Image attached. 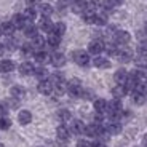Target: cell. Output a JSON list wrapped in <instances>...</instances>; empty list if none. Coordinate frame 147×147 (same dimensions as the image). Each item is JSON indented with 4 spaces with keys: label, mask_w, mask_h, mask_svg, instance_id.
<instances>
[{
    "label": "cell",
    "mask_w": 147,
    "mask_h": 147,
    "mask_svg": "<svg viewBox=\"0 0 147 147\" xmlns=\"http://www.w3.org/2000/svg\"><path fill=\"white\" fill-rule=\"evenodd\" d=\"M131 98H133V101H134V104H138V106H142V104L146 102V94H142V93H139V91H133Z\"/></svg>",
    "instance_id": "f546056e"
},
{
    "label": "cell",
    "mask_w": 147,
    "mask_h": 147,
    "mask_svg": "<svg viewBox=\"0 0 147 147\" xmlns=\"http://www.w3.org/2000/svg\"><path fill=\"white\" fill-rule=\"evenodd\" d=\"M129 40H131V35H129V32H126V30H115L114 34V42L117 45H128Z\"/></svg>",
    "instance_id": "7a4b0ae2"
},
{
    "label": "cell",
    "mask_w": 147,
    "mask_h": 147,
    "mask_svg": "<svg viewBox=\"0 0 147 147\" xmlns=\"http://www.w3.org/2000/svg\"><path fill=\"white\" fill-rule=\"evenodd\" d=\"M106 128H107V131H109V134H120L121 133V125L118 121H112V123H109Z\"/></svg>",
    "instance_id": "484cf974"
},
{
    "label": "cell",
    "mask_w": 147,
    "mask_h": 147,
    "mask_svg": "<svg viewBox=\"0 0 147 147\" xmlns=\"http://www.w3.org/2000/svg\"><path fill=\"white\" fill-rule=\"evenodd\" d=\"M51 32L56 34V35H59V37H63L64 34H66V24H64V22H55Z\"/></svg>",
    "instance_id": "4316f807"
},
{
    "label": "cell",
    "mask_w": 147,
    "mask_h": 147,
    "mask_svg": "<svg viewBox=\"0 0 147 147\" xmlns=\"http://www.w3.org/2000/svg\"><path fill=\"white\" fill-rule=\"evenodd\" d=\"M53 24H55V22H51V19L50 18H43V16H42V19H40V22H38V29L42 30V32H51L53 30Z\"/></svg>",
    "instance_id": "8fae6325"
},
{
    "label": "cell",
    "mask_w": 147,
    "mask_h": 147,
    "mask_svg": "<svg viewBox=\"0 0 147 147\" xmlns=\"http://www.w3.org/2000/svg\"><path fill=\"white\" fill-rule=\"evenodd\" d=\"M56 136H58V139H61V141H69V138H70L69 126H66V125L58 126V129H56Z\"/></svg>",
    "instance_id": "30bf717a"
},
{
    "label": "cell",
    "mask_w": 147,
    "mask_h": 147,
    "mask_svg": "<svg viewBox=\"0 0 147 147\" xmlns=\"http://www.w3.org/2000/svg\"><path fill=\"white\" fill-rule=\"evenodd\" d=\"M82 91H83V88H82V82L78 80V78H72V80L67 83V93H69L70 96H74V98L82 96Z\"/></svg>",
    "instance_id": "6da1fadb"
},
{
    "label": "cell",
    "mask_w": 147,
    "mask_h": 147,
    "mask_svg": "<svg viewBox=\"0 0 147 147\" xmlns=\"http://www.w3.org/2000/svg\"><path fill=\"white\" fill-rule=\"evenodd\" d=\"M91 147H107L104 142H96V144H91Z\"/></svg>",
    "instance_id": "7dc6e473"
},
{
    "label": "cell",
    "mask_w": 147,
    "mask_h": 147,
    "mask_svg": "<svg viewBox=\"0 0 147 147\" xmlns=\"http://www.w3.org/2000/svg\"><path fill=\"white\" fill-rule=\"evenodd\" d=\"M58 2H59V5H61V7H67L69 3H72L74 0H58Z\"/></svg>",
    "instance_id": "ee69618b"
},
{
    "label": "cell",
    "mask_w": 147,
    "mask_h": 147,
    "mask_svg": "<svg viewBox=\"0 0 147 147\" xmlns=\"http://www.w3.org/2000/svg\"><path fill=\"white\" fill-rule=\"evenodd\" d=\"M40 147H42V146H40Z\"/></svg>",
    "instance_id": "816d5d0a"
},
{
    "label": "cell",
    "mask_w": 147,
    "mask_h": 147,
    "mask_svg": "<svg viewBox=\"0 0 147 147\" xmlns=\"http://www.w3.org/2000/svg\"><path fill=\"white\" fill-rule=\"evenodd\" d=\"M117 59L120 63H129L133 59V51L129 48H118V53H117Z\"/></svg>",
    "instance_id": "8992f818"
},
{
    "label": "cell",
    "mask_w": 147,
    "mask_h": 147,
    "mask_svg": "<svg viewBox=\"0 0 147 147\" xmlns=\"http://www.w3.org/2000/svg\"><path fill=\"white\" fill-rule=\"evenodd\" d=\"M34 70H35V67H34L32 63H22L21 66H19L21 75H34Z\"/></svg>",
    "instance_id": "d6986e66"
},
{
    "label": "cell",
    "mask_w": 147,
    "mask_h": 147,
    "mask_svg": "<svg viewBox=\"0 0 147 147\" xmlns=\"http://www.w3.org/2000/svg\"><path fill=\"white\" fill-rule=\"evenodd\" d=\"M114 78L118 85H125V82L128 80V72H126L125 69H118L117 72H115Z\"/></svg>",
    "instance_id": "e0dca14e"
},
{
    "label": "cell",
    "mask_w": 147,
    "mask_h": 147,
    "mask_svg": "<svg viewBox=\"0 0 147 147\" xmlns=\"http://www.w3.org/2000/svg\"><path fill=\"white\" fill-rule=\"evenodd\" d=\"M93 64H94L96 67H99V69H109L110 67V61L107 58H102V56H96Z\"/></svg>",
    "instance_id": "2e32d148"
},
{
    "label": "cell",
    "mask_w": 147,
    "mask_h": 147,
    "mask_svg": "<svg viewBox=\"0 0 147 147\" xmlns=\"http://www.w3.org/2000/svg\"><path fill=\"white\" fill-rule=\"evenodd\" d=\"M109 2L114 5V7H118V5H121L123 2H125V0H109Z\"/></svg>",
    "instance_id": "bcb514c9"
},
{
    "label": "cell",
    "mask_w": 147,
    "mask_h": 147,
    "mask_svg": "<svg viewBox=\"0 0 147 147\" xmlns=\"http://www.w3.org/2000/svg\"><path fill=\"white\" fill-rule=\"evenodd\" d=\"M50 63H51L55 67H63L64 64H66V56H64L63 53H53Z\"/></svg>",
    "instance_id": "7c38bea8"
},
{
    "label": "cell",
    "mask_w": 147,
    "mask_h": 147,
    "mask_svg": "<svg viewBox=\"0 0 147 147\" xmlns=\"http://www.w3.org/2000/svg\"><path fill=\"white\" fill-rule=\"evenodd\" d=\"M94 110L98 114H106L107 112V101L106 99H96L94 101Z\"/></svg>",
    "instance_id": "7402d4cb"
},
{
    "label": "cell",
    "mask_w": 147,
    "mask_h": 147,
    "mask_svg": "<svg viewBox=\"0 0 147 147\" xmlns=\"http://www.w3.org/2000/svg\"><path fill=\"white\" fill-rule=\"evenodd\" d=\"M22 15L26 16V19H27V21H30V22H32L34 19L37 18V10H35L34 7H27L26 10H24V13H22Z\"/></svg>",
    "instance_id": "4dcf8cb0"
},
{
    "label": "cell",
    "mask_w": 147,
    "mask_h": 147,
    "mask_svg": "<svg viewBox=\"0 0 147 147\" xmlns=\"http://www.w3.org/2000/svg\"><path fill=\"white\" fill-rule=\"evenodd\" d=\"M34 56H35V61H37L38 64H42V66L51 61V55H48V53L43 51V50H37Z\"/></svg>",
    "instance_id": "9c48e42d"
},
{
    "label": "cell",
    "mask_w": 147,
    "mask_h": 147,
    "mask_svg": "<svg viewBox=\"0 0 147 147\" xmlns=\"http://www.w3.org/2000/svg\"><path fill=\"white\" fill-rule=\"evenodd\" d=\"M112 94H114V98H117V99H121L125 94H128V91H126L125 85H117V86L112 90Z\"/></svg>",
    "instance_id": "cb8c5ba5"
},
{
    "label": "cell",
    "mask_w": 147,
    "mask_h": 147,
    "mask_svg": "<svg viewBox=\"0 0 147 147\" xmlns=\"http://www.w3.org/2000/svg\"><path fill=\"white\" fill-rule=\"evenodd\" d=\"M16 30V27H15V24L11 21H5V22H2L0 24V34H3L5 37H8V35H13V32Z\"/></svg>",
    "instance_id": "ba28073f"
},
{
    "label": "cell",
    "mask_w": 147,
    "mask_h": 147,
    "mask_svg": "<svg viewBox=\"0 0 147 147\" xmlns=\"http://www.w3.org/2000/svg\"><path fill=\"white\" fill-rule=\"evenodd\" d=\"M94 24L96 26H106L107 24V15H104V13H96Z\"/></svg>",
    "instance_id": "836d02e7"
},
{
    "label": "cell",
    "mask_w": 147,
    "mask_h": 147,
    "mask_svg": "<svg viewBox=\"0 0 147 147\" xmlns=\"http://www.w3.org/2000/svg\"><path fill=\"white\" fill-rule=\"evenodd\" d=\"M32 51H34L32 43H26V45H22V53H24V55H30Z\"/></svg>",
    "instance_id": "60d3db41"
},
{
    "label": "cell",
    "mask_w": 147,
    "mask_h": 147,
    "mask_svg": "<svg viewBox=\"0 0 147 147\" xmlns=\"http://www.w3.org/2000/svg\"><path fill=\"white\" fill-rule=\"evenodd\" d=\"M58 118H59L61 121H69V120H70V112H69L67 109H61V110L58 112Z\"/></svg>",
    "instance_id": "e575fe53"
},
{
    "label": "cell",
    "mask_w": 147,
    "mask_h": 147,
    "mask_svg": "<svg viewBox=\"0 0 147 147\" xmlns=\"http://www.w3.org/2000/svg\"><path fill=\"white\" fill-rule=\"evenodd\" d=\"M53 7L50 3H40V7H38V13H40L43 18H50V16L53 15Z\"/></svg>",
    "instance_id": "ac0fdd59"
},
{
    "label": "cell",
    "mask_w": 147,
    "mask_h": 147,
    "mask_svg": "<svg viewBox=\"0 0 147 147\" xmlns=\"http://www.w3.org/2000/svg\"><path fill=\"white\" fill-rule=\"evenodd\" d=\"M11 22L15 24V27H16V29H24V26H26L27 22H30V21H27V19H26V16H24V15L21 13V15H15V16H13Z\"/></svg>",
    "instance_id": "4fadbf2b"
},
{
    "label": "cell",
    "mask_w": 147,
    "mask_h": 147,
    "mask_svg": "<svg viewBox=\"0 0 147 147\" xmlns=\"http://www.w3.org/2000/svg\"><path fill=\"white\" fill-rule=\"evenodd\" d=\"M42 0H26V3L29 5V7H35V5H40Z\"/></svg>",
    "instance_id": "7bdbcfd3"
},
{
    "label": "cell",
    "mask_w": 147,
    "mask_h": 147,
    "mask_svg": "<svg viewBox=\"0 0 147 147\" xmlns=\"http://www.w3.org/2000/svg\"><path fill=\"white\" fill-rule=\"evenodd\" d=\"M5 114H7V106L0 102V117H2V115H5Z\"/></svg>",
    "instance_id": "f6af8a7d"
},
{
    "label": "cell",
    "mask_w": 147,
    "mask_h": 147,
    "mask_svg": "<svg viewBox=\"0 0 147 147\" xmlns=\"http://www.w3.org/2000/svg\"><path fill=\"white\" fill-rule=\"evenodd\" d=\"M104 47H106V45H104L101 40H93V42H90V45H88V53L90 55L98 56L99 53L104 51Z\"/></svg>",
    "instance_id": "5b68a950"
},
{
    "label": "cell",
    "mask_w": 147,
    "mask_h": 147,
    "mask_svg": "<svg viewBox=\"0 0 147 147\" xmlns=\"http://www.w3.org/2000/svg\"><path fill=\"white\" fill-rule=\"evenodd\" d=\"M18 121L21 125H29L30 121H32V114H30L29 110H21L18 114Z\"/></svg>",
    "instance_id": "9a60e30c"
},
{
    "label": "cell",
    "mask_w": 147,
    "mask_h": 147,
    "mask_svg": "<svg viewBox=\"0 0 147 147\" xmlns=\"http://www.w3.org/2000/svg\"><path fill=\"white\" fill-rule=\"evenodd\" d=\"M138 53H139V56H147V40L139 42V45H138Z\"/></svg>",
    "instance_id": "8d00e7d4"
},
{
    "label": "cell",
    "mask_w": 147,
    "mask_h": 147,
    "mask_svg": "<svg viewBox=\"0 0 147 147\" xmlns=\"http://www.w3.org/2000/svg\"><path fill=\"white\" fill-rule=\"evenodd\" d=\"M53 93L56 96H63L64 93H67V83L66 82H61V83H56L55 88H53Z\"/></svg>",
    "instance_id": "83f0119b"
},
{
    "label": "cell",
    "mask_w": 147,
    "mask_h": 147,
    "mask_svg": "<svg viewBox=\"0 0 147 147\" xmlns=\"http://www.w3.org/2000/svg\"><path fill=\"white\" fill-rule=\"evenodd\" d=\"M134 91H139V93H142V94L147 96V80L136 83V90H134Z\"/></svg>",
    "instance_id": "74e56055"
},
{
    "label": "cell",
    "mask_w": 147,
    "mask_h": 147,
    "mask_svg": "<svg viewBox=\"0 0 147 147\" xmlns=\"http://www.w3.org/2000/svg\"><path fill=\"white\" fill-rule=\"evenodd\" d=\"M45 43H47V40H45L42 35H38L37 34L35 37H32V47H34V50H43V47H45Z\"/></svg>",
    "instance_id": "ffe728a7"
},
{
    "label": "cell",
    "mask_w": 147,
    "mask_h": 147,
    "mask_svg": "<svg viewBox=\"0 0 147 147\" xmlns=\"http://www.w3.org/2000/svg\"><path fill=\"white\" fill-rule=\"evenodd\" d=\"M10 126H11V120L5 115H2L0 117V129H8Z\"/></svg>",
    "instance_id": "d590c367"
},
{
    "label": "cell",
    "mask_w": 147,
    "mask_h": 147,
    "mask_svg": "<svg viewBox=\"0 0 147 147\" xmlns=\"http://www.w3.org/2000/svg\"><path fill=\"white\" fill-rule=\"evenodd\" d=\"M142 142H144V146L147 147V134H144V139H142Z\"/></svg>",
    "instance_id": "c3c4849f"
},
{
    "label": "cell",
    "mask_w": 147,
    "mask_h": 147,
    "mask_svg": "<svg viewBox=\"0 0 147 147\" xmlns=\"http://www.w3.org/2000/svg\"><path fill=\"white\" fill-rule=\"evenodd\" d=\"M99 0H83V5H85V10H90V11H94L96 8H99Z\"/></svg>",
    "instance_id": "1f68e13d"
},
{
    "label": "cell",
    "mask_w": 147,
    "mask_h": 147,
    "mask_svg": "<svg viewBox=\"0 0 147 147\" xmlns=\"http://www.w3.org/2000/svg\"><path fill=\"white\" fill-rule=\"evenodd\" d=\"M22 30H24V35H26V37H30V38H32V37H35L37 34H38V27L34 26L32 22H27Z\"/></svg>",
    "instance_id": "44dd1931"
},
{
    "label": "cell",
    "mask_w": 147,
    "mask_h": 147,
    "mask_svg": "<svg viewBox=\"0 0 147 147\" xmlns=\"http://www.w3.org/2000/svg\"><path fill=\"white\" fill-rule=\"evenodd\" d=\"M85 128H86V125H85L82 120H72V123H70V126H69L72 134H83Z\"/></svg>",
    "instance_id": "52a82bcc"
},
{
    "label": "cell",
    "mask_w": 147,
    "mask_h": 147,
    "mask_svg": "<svg viewBox=\"0 0 147 147\" xmlns=\"http://www.w3.org/2000/svg\"><path fill=\"white\" fill-rule=\"evenodd\" d=\"M34 75H35L38 80H47V78L50 77V72H48L43 66H40V67H37V69L34 70Z\"/></svg>",
    "instance_id": "603a6c76"
},
{
    "label": "cell",
    "mask_w": 147,
    "mask_h": 147,
    "mask_svg": "<svg viewBox=\"0 0 147 147\" xmlns=\"http://www.w3.org/2000/svg\"><path fill=\"white\" fill-rule=\"evenodd\" d=\"M47 43L50 45L51 48L59 47V43H61V37L56 35V34H53V32H50V35H48V38H47Z\"/></svg>",
    "instance_id": "d4e9b609"
},
{
    "label": "cell",
    "mask_w": 147,
    "mask_h": 147,
    "mask_svg": "<svg viewBox=\"0 0 147 147\" xmlns=\"http://www.w3.org/2000/svg\"><path fill=\"white\" fill-rule=\"evenodd\" d=\"M15 70V63L11 59H3L0 61V72L3 74H8V72H13Z\"/></svg>",
    "instance_id": "5bb4252c"
},
{
    "label": "cell",
    "mask_w": 147,
    "mask_h": 147,
    "mask_svg": "<svg viewBox=\"0 0 147 147\" xmlns=\"http://www.w3.org/2000/svg\"><path fill=\"white\" fill-rule=\"evenodd\" d=\"M50 80L53 82V85H56V83H61V82H64V77H63V74L56 72V74H53V75H51V78H50Z\"/></svg>",
    "instance_id": "ab89813d"
},
{
    "label": "cell",
    "mask_w": 147,
    "mask_h": 147,
    "mask_svg": "<svg viewBox=\"0 0 147 147\" xmlns=\"http://www.w3.org/2000/svg\"><path fill=\"white\" fill-rule=\"evenodd\" d=\"M77 147H91V144H90L88 141H85V139H80L77 142Z\"/></svg>",
    "instance_id": "b9f144b4"
},
{
    "label": "cell",
    "mask_w": 147,
    "mask_h": 147,
    "mask_svg": "<svg viewBox=\"0 0 147 147\" xmlns=\"http://www.w3.org/2000/svg\"><path fill=\"white\" fill-rule=\"evenodd\" d=\"M136 66H138V69H147V58L146 56H139L136 59Z\"/></svg>",
    "instance_id": "f35d334b"
},
{
    "label": "cell",
    "mask_w": 147,
    "mask_h": 147,
    "mask_svg": "<svg viewBox=\"0 0 147 147\" xmlns=\"http://www.w3.org/2000/svg\"><path fill=\"white\" fill-rule=\"evenodd\" d=\"M99 8H101V13H104V15H109V13L114 10L115 7L110 3L109 0H106V2H101V3H99Z\"/></svg>",
    "instance_id": "d6a6232c"
},
{
    "label": "cell",
    "mask_w": 147,
    "mask_h": 147,
    "mask_svg": "<svg viewBox=\"0 0 147 147\" xmlns=\"http://www.w3.org/2000/svg\"><path fill=\"white\" fill-rule=\"evenodd\" d=\"M74 61L78 64V66H88L90 63V53L83 51V50H77L74 53Z\"/></svg>",
    "instance_id": "3957f363"
},
{
    "label": "cell",
    "mask_w": 147,
    "mask_h": 147,
    "mask_svg": "<svg viewBox=\"0 0 147 147\" xmlns=\"http://www.w3.org/2000/svg\"><path fill=\"white\" fill-rule=\"evenodd\" d=\"M11 98H15V99H21L22 96H24V88L19 86V85H15L13 88H11Z\"/></svg>",
    "instance_id": "f1b7e54d"
},
{
    "label": "cell",
    "mask_w": 147,
    "mask_h": 147,
    "mask_svg": "<svg viewBox=\"0 0 147 147\" xmlns=\"http://www.w3.org/2000/svg\"><path fill=\"white\" fill-rule=\"evenodd\" d=\"M53 88H55V85H53V82L50 80V78H47V80H40V83H38V93H42V94H45V96L51 94Z\"/></svg>",
    "instance_id": "277c9868"
},
{
    "label": "cell",
    "mask_w": 147,
    "mask_h": 147,
    "mask_svg": "<svg viewBox=\"0 0 147 147\" xmlns=\"http://www.w3.org/2000/svg\"><path fill=\"white\" fill-rule=\"evenodd\" d=\"M144 30H146V34H147V22H146V27H144Z\"/></svg>",
    "instance_id": "681fc988"
},
{
    "label": "cell",
    "mask_w": 147,
    "mask_h": 147,
    "mask_svg": "<svg viewBox=\"0 0 147 147\" xmlns=\"http://www.w3.org/2000/svg\"><path fill=\"white\" fill-rule=\"evenodd\" d=\"M0 147H3V144H0Z\"/></svg>",
    "instance_id": "f907efd6"
}]
</instances>
